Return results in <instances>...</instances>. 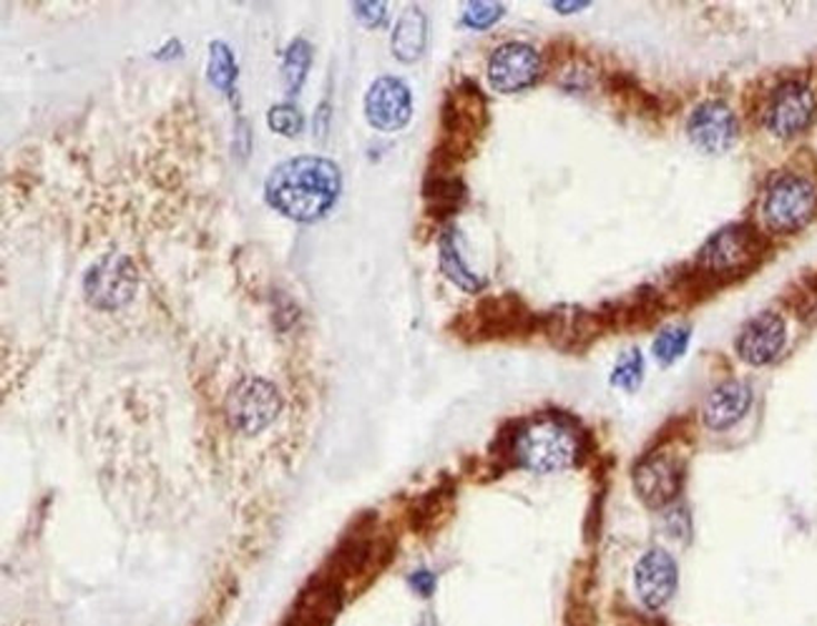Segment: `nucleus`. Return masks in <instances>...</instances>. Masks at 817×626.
<instances>
[{
  "label": "nucleus",
  "mask_w": 817,
  "mask_h": 626,
  "mask_svg": "<svg viewBox=\"0 0 817 626\" xmlns=\"http://www.w3.org/2000/svg\"><path fill=\"white\" fill-rule=\"evenodd\" d=\"M556 11H581V8H586V3H554Z\"/></svg>",
  "instance_id": "393cba45"
},
{
  "label": "nucleus",
  "mask_w": 817,
  "mask_h": 626,
  "mask_svg": "<svg viewBox=\"0 0 817 626\" xmlns=\"http://www.w3.org/2000/svg\"><path fill=\"white\" fill-rule=\"evenodd\" d=\"M504 6L501 3H470L464 13L466 26L476 28V31H486V28L501 21Z\"/></svg>",
  "instance_id": "4be33fe9"
},
{
  "label": "nucleus",
  "mask_w": 817,
  "mask_h": 626,
  "mask_svg": "<svg viewBox=\"0 0 817 626\" xmlns=\"http://www.w3.org/2000/svg\"><path fill=\"white\" fill-rule=\"evenodd\" d=\"M817 209V191L810 179L780 175L765 195L763 215L767 227L777 235H793L813 219Z\"/></svg>",
  "instance_id": "7ed1b4c3"
},
{
  "label": "nucleus",
  "mask_w": 817,
  "mask_h": 626,
  "mask_svg": "<svg viewBox=\"0 0 817 626\" xmlns=\"http://www.w3.org/2000/svg\"><path fill=\"white\" fill-rule=\"evenodd\" d=\"M352 11L358 16V21L368 28L382 26V21H386V3H355Z\"/></svg>",
  "instance_id": "5701e85b"
},
{
  "label": "nucleus",
  "mask_w": 817,
  "mask_h": 626,
  "mask_svg": "<svg viewBox=\"0 0 817 626\" xmlns=\"http://www.w3.org/2000/svg\"><path fill=\"white\" fill-rule=\"evenodd\" d=\"M757 252L755 232L745 225L727 227L717 232L701 249V262L713 272H735L739 267H747L749 259Z\"/></svg>",
  "instance_id": "f8f14e48"
},
{
  "label": "nucleus",
  "mask_w": 817,
  "mask_h": 626,
  "mask_svg": "<svg viewBox=\"0 0 817 626\" xmlns=\"http://www.w3.org/2000/svg\"><path fill=\"white\" fill-rule=\"evenodd\" d=\"M280 410V395L267 380L249 378L235 388L229 398V420L237 430L255 436L275 420Z\"/></svg>",
  "instance_id": "39448f33"
},
{
  "label": "nucleus",
  "mask_w": 817,
  "mask_h": 626,
  "mask_svg": "<svg viewBox=\"0 0 817 626\" xmlns=\"http://www.w3.org/2000/svg\"><path fill=\"white\" fill-rule=\"evenodd\" d=\"M541 76V59L528 43H504L488 61L490 86L501 93H518Z\"/></svg>",
  "instance_id": "423d86ee"
},
{
  "label": "nucleus",
  "mask_w": 817,
  "mask_h": 626,
  "mask_svg": "<svg viewBox=\"0 0 817 626\" xmlns=\"http://www.w3.org/2000/svg\"><path fill=\"white\" fill-rule=\"evenodd\" d=\"M412 113L410 89L400 79L382 76L365 96V117L380 131H398L406 127Z\"/></svg>",
  "instance_id": "1a4fd4ad"
},
{
  "label": "nucleus",
  "mask_w": 817,
  "mask_h": 626,
  "mask_svg": "<svg viewBox=\"0 0 817 626\" xmlns=\"http://www.w3.org/2000/svg\"><path fill=\"white\" fill-rule=\"evenodd\" d=\"M412 586H416V589L422 596H428L432 589H436V579H432V576L428 572H420V574L412 576Z\"/></svg>",
  "instance_id": "b1692460"
},
{
  "label": "nucleus",
  "mask_w": 817,
  "mask_h": 626,
  "mask_svg": "<svg viewBox=\"0 0 817 626\" xmlns=\"http://www.w3.org/2000/svg\"><path fill=\"white\" fill-rule=\"evenodd\" d=\"M815 117V93L800 81H787L775 89L765 109V123L775 137L793 139L810 127Z\"/></svg>",
  "instance_id": "20e7f679"
},
{
  "label": "nucleus",
  "mask_w": 817,
  "mask_h": 626,
  "mask_svg": "<svg viewBox=\"0 0 817 626\" xmlns=\"http://www.w3.org/2000/svg\"><path fill=\"white\" fill-rule=\"evenodd\" d=\"M687 131L697 149L707 153H725L735 147L739 137V123L727 103L705 101L691 113Z\"/></svg>",
  "instance_id": "6e6552de"
},
{
  "label": "nucleus",
  "mask_w": 817,
  "mask_h": 626,
  "mask_svg": "<svg viewBox=\"0 0 817 626\" xmlns=\"http://www.w3.org/2000/svg\"><path fill=\"white\" fill-rule=\"evenodd\" d=\"M581 443L576 430L559 418H536L526 423L514 443V456L534 474H559L579 460Z\"/></svg>",
  "instance_id": "f03ea898"
},
{
  "label": "nucleus",
  "mask_w": 817,
  "mask_h": 626,
  "mask_svg": "<svg viewBox=\"0 0 817 626\" xmlns=\"http://www.w3.org/2000/svg\"><path fill=\"white\" fill-rule=\"evenodd\" d=\"M310 63H312V46L307 43L305 38H297V41H292L290 48H287L282 63L287 93H297L302 89L307 71H310Z\"/></svg>",
  "instance_id": "f3484780"
},
{
  "label": "nucleus",
  "mask_w": 817,
  "mask_h": 626,
  "mask_svg": "<svg viewBox=\"0 0 817 626\" xmlns=\"http://www.w3.org/2000/svg\"><path fill=\"white\" fill-rule=\"evenodd\" d=\"M86 290H89L91 302L99 307H119L127 302L133 290V272L127 259H103L99 267L91 269Z\"/></svg>",
  "instance_id": "4468645a"
},
{
  "label": "nucleus",
  "mask_w": 817,
  "mask_h": 626,
  "mask_svg": "<svg viewBox=\"0 0 817 626\" xmlns=\"http://www.w3.org/2000/svg\"><path fill=\"white\" fill-rule=\"evenodd\" d=\"M677 564L665 548H651L634 566V589L647 609L657 612L667 606L677 592Z\"/></svg>",
  "instance_id": "0eeeda50"
},
{
  "label": "nucleus",
  "mask_w": 817,
  "mask_h": 626,
  "mask_svg": "<svg viewBox=\"0 0 817 626\" xmlns=\"http://www.w3.org/2000/svg\"><path fill=\"white\" fill-rule=\"evenodd\" d=\"M454 235L456 232H446L444 237H440V269H444L446 277L450 279V282H456L460 290H466V292L484 290L486 282L464 262Z\"/></svg>",
  "instance_id": "dca6fc26"
},
{
  "label": "nucleus",
  "mask_w": 817,
  "mask_h": 626,
  "mask_svg": "<svg viewBox=\"0 0 817 626\" xmlns=\"http://www.w3.org/2000/svg\"><path fill=\"white\" fill-rule=\"evenodd\" d=\"M634 488L647 506H667L669 500L677 498L681 488V468L667 453H657V456L641 460L634 470Z\"/></svg>",
  "instance_id": "9d476101"
},
{
  "label": "nucleus",
  "mask_w": 817,
  "mask_h": 626,
  "mask_svg": "<svg viewBox=\"0 0 817 626\" xmlns=\"http://www.w3.org/2000/svg\"><path fill=\"white\" fill-rule=\"evenodd\" d=\"M785 348V320L775 312H759L737 337L739 358L749 365L773 362Z\"/></svg>",
  "instance_id": "9b49d317"
},
{
  "label": "nucleus",
  "mask_w": 817,
  "mask_h": 626,
  "mask_svg": "<svg viewBox=\"0 0 817 626\" xmlns=\"http://www.w3.org/2000/svg\"><path fill=\"white\" fill-rule=\"evenodd\" d=\"M641 378H644V360L637 350H631L629 355H624V358L619 360L617 370H614L611 375V382L617 385V388L631 393L639 388Z\"/></svg>",
  "instance_id": "412c9836"
},
{
  "label": "nucleus",
  "mask_w": 817,
  "mask_h": 626,
  "mask_svg": "<svg viewBox=\"0 0 817 626\" xmlns=\"http://www.w3.org/2000/svg\"><path fill=\"white\" fill-rule=\"evenodd\" d=\"M267 123L269 129L282 133V137H297V133L302 131L305 127V119L302 113L297 106L292 103H280V106H272L267 113Z\"/></svg>",
  "instance_id": "aec40b11"
},
{
  "label": "nucleus",
  "mask_w": 817,
  "mask_h": 626,
  "mask_svg": "<svg viewBox=\"0 0 817 626\" xmlns=\"http://www.w3.org/2000/svg\"><path fill=\"white\" fill-rule=\"evenodd\" d=\"M342 189L340 169L322 157H295L269 171L265 199L287 219L310 225L330 215Z\"/></svg>",
  "instance_id": "f257e3e1"
},
{
  "label": "nucleus",
  "mask_w": 817,
  "mask_h": 626,
  "mask_svg": "<svg viewBox=\"0 0 817 626\" xmlns=\"http://www.w3.org/2000/svg\"><path fill=\"white\" fill-rule=\"evenodd\" d=\"M426 43H428L426 13H422L420 8L410 6L408 11L400 16L396 33H392V53H396L398 61L412 63L420 59L422 51H426Z\"/></svg>",
  "instance_id": "2eb2a0df"
},
{
  "label": "nucleus",
  "mask_w": 817,
  "mask_h": 626,
  "mask_svg": "<svg viewBox=\"0 0 817 626\" xmlns=\"http://www.w3.org/2000/svg\"><path fill=\"white\" fill-rule=\"evenodd\" d=\"M209 81L219 91H232V83L237 81V61L229 46L222 41L209 46Z\"/></svg>",
  "instance_id": "a211bd4d"
},
{
  "label": "nucleus",
  "mask_w": 817,
  "mask_h": 626,
  "mask_svg": "<svg viewBox=\"0 0 817 626\" xmlns=\"http://www.w3.org/2000/svg\"><path fill=\"white\" fill-rule=\"evenodd\" d=\"M689 345V327H667L654 340V358L659 365H671L685 355Z\"/></svg>",
  "instance_id": "6ab92c4d"
},
{
  "label": "nucleus",
  "mask_w": 817,
  "mask_h": 626,
  "mask_svg": "<svg viewBox=\"0 0 817 626\" xmlns=\"http://www.w3.org/2000/svg\"><path fill=\"white\" fill-rule=\"evenodd\" d=\"M749 406H753V388L743 380H727L707 395L701 418L707 428L727 430L747 416Z\"/></svg>",
  "instance_id": "ddd939ff"
}]
</instances>
